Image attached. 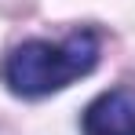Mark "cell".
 <instances>
[{
	"label": "cell",
	"instance_id": "1",
	"mask_svg": "<svg viewBox=\"0 0 135 135\" xmlns=\"http://www.w3.org/2000/svg\"><path fill=\"white\" fill-rule=\"evenodd\" d=\"M99 62V37L91 29L69 33L66 40H26L18 44L0 66L4 84L22 99H44L51 91H62L77 77L91 73Z\"/></svg>",
	"mask_w": 135,
	"mask_h": 135
},
{
	"label": "cell",
	"instance_id": "2",
	"mask_svg": "<svg viewBox=\"0 0 135 135\" xmlns=\"http://www.w3.org/2000/svg\"><path fill=\"white\" fill-rule=\"evenodd\" d=\"M84 135H135V88L102 91L84 110Z\"/></svg>",
	"mask_w": 135,
	"mask_h": 135
}]
</instances>
